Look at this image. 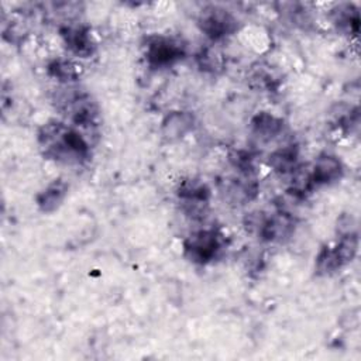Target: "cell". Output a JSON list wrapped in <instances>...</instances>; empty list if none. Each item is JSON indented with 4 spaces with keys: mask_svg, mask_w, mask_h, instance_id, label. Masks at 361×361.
<instances>
[{
    "mask_svg": "<svg viewBox=\"0 0 361 361\" xmlns=\"http://www.w3.org/2000/svg\"><path fill=\"white\" fill-rule=\"evenodd\" d=\"M298 161V149L293 145L283 147L269 157L271 166L281 173H292L296 169Z\"/></svg>",
    "mask_w": 361,
    "mask_h": 361,
    "instance_id": "11",
    "label": "cell"
},
{
    "mask_svg": "<svg viewBox=\"0 0 361 361\" xmlns=\"http://www.w3.org/2000/svg\"><path fill=\"white\" fill-rule=\"evenodd\" d=\"M254 133L264 140H271L282 130V121L268 113H261L252 120Z\"/></svg>",
    "mask_w": 361,
    "mask_h": 361,
    "instance_id": "12",
    "label": "cell"
},
{
    "mask_svg": "<svg viewBox=\"0 0 361 361\" xmlns=\"http://www.w3.org/2000/svg\"><path fill=\"white\" fill-rule=\"evenodd\" d=\"M62 38L65 45L76 56H90L94 51V41L85 27H66L62 30Z\"/></svg>",
    "mask_w": 361,
    "mask_h": 361,
    "instance_id": "6",
    "label": "cell"
},
{
    "mask_svg": "<svg viewBox=\"0 0 361 361\" xmlns=\"http://www.w3.org/2000/svg\"><path fill=\"white\" fill-rule=\"evenodd\" d=\"M68 192V185L62 180H54L38 196L37 203L42 212H54L59 207Z\"/></svg>",
    "mask_w": 361,
    "mask_h": 361,
    "instance_id": "10",
    "label": "cell"
},
{
    "mask_svg": "<svg viewBox=\"0 0 361 361\" xmlns=\"http://www.w3.org/2000/svg\"><path fill=\"white\" fill-rule=\"evenodd\" d=\"M341 267L343 262L337 254L336 247H324L316 258V271L320 275H330Z\"/></svg>",
    "mask_w": 361,
    "mask_h": 361,
    "instance_id": "13",
    "label": "cell"
},
{
    "mask_svg": "<svg viewBox=\"0 0 361 361\" xmlns=\"http://www.w3.org/2000/svg\"><path fill=\"white\" fill-rule=\"evenodd\" d=\"M220 250V237L213 230H203L192 234L185 243V255L195 264L212 261Z\"/></svg>",
    "mask_w": 361,
    "mask_h": 361,
    "instance_id": "2",
    "label": "cell"
},
{
    "mask_svg": "<svg viewBox=\"0 0 361 361\" xmlns=\"http://www.w3.org/2000/svg\"><path fill=\"white\" fill-rule=\"evenodd\" d=\"M193 127V116L186 111H173L162 123V133L168 140L183 137Z\"/></svg>",
    "mask_w": 361,
    "mask_h": 361,
    "instance_id": "9",
    "label": "cell"
},
{
    "mask_svg": "<svg viewBox=\"0 0 361 361\" xmlns=\"http://www.w3.org/2000/svg\"><path fill=\"white\" fill-rule=\"evenodd\" d=\"M62 109L66 116L80 127L94 126L97 120V106L86 93L71 92L62 97Z\"/></svg>",
    "mask_w": 361,
    "mask_h": 361,
    "instance_id": "3",
    "label": "cell"
},
{
    "mask_svg": "<svg viewBox=\"0 0 361 361\" xmlns=\"http://www.w3.org/2000/svg\"><path fill=\"white\" fill-rule=\"evenodd\" d=\"M200 30L212 39H220L235 30V18L220 7H207L199 17Z\"/></svg>",
    "mask_w": 361,
    "mask_h": 361,
    "instance_id": "4",
    "label": "cell"
},
{
    "mask_svg": "<svg viewBox=\"0 0 361 361\" xmlns=\"http://www.w3.org/2000/svg\"><path fill=\"white\" fill-rule=\"evenodd\" d=\"M147 61L151 66L162 68L172 65L183 56L182 47L173 39L165 37H155L147 45Z\"/></svg>",
    "mask_w": 361,
    "mask_h": 361,
    "instance_id": "5",
    "label": "cell"
},
{
    "mask_svg": "<svg viewBox=\"0 0 361 361\" xmlns=\"http://www.w3.org/2000/svg\"><path fill=\"white\" fill-rule=\"evenodd\" d=\"M38 140L48 158L65 164H80L89 155V144L85 137L59 121L47 123L39 130Z\"/></svg>",
    "mask_w": 361,
    "mask_h": 361,
    "instance_id": "1",
    "label": "cell"
},
{
    "mask_svg": "<svg viewBox=\"0 0 361 361\" xmlns=\"http://www.w3.org/2000/svg\"><path fill=\"white\" fill-rule=\"evenodd\" d=\"M49 73L59 80H75L80 75V66L72 61L66 59H56L49 65Z\"/></svg>",
    "mask_w": 361,
    "mask_h": 361,
    "instance_id": "14",
    "label": "cell"
},
{
    "mask_svg": "<svg viewBox=\"0 0 361 361\" xmlns=\"http://www.w3.org/2000/svg\"><path fill=\"white\" fill-rule=\"evenodd\" d=\"M209 188L204 182L199 179H188L183 180L178 189V196L193 210L197 207H203L209 199Z\"/></svg>",
    "mask_w": 361,
    "mask_h": 361,
    "instance_id": "8",
    "label": "cell"
},
{
    "mask_svg": "<svg viewBox=\"0 0 361 361\" xmlns=\"http://www.w3.org/2000/svg\"><path fill=\"white\" fill-rule=\"evenodd\" d=\"M343 175V165L333 155H322L312 168V179L314 185H329L338 180Z\"/></svg>",
    "mask_w": 361,
    "mask_h": 361,
    "instance_id": "7",
    "label": "cell"
}]
</instances>
